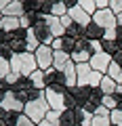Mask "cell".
Listing matches in <instances>:
<instances>
[{
	"label": "cell",
	"instance_id": "1",
	"mask_svg": "<svg viewBox=\"0 0 122 126\" xmlns=\"http://www.w3.org/2000/svg\"><path fill=\"white\" fill-rule=\"evenodd\" d=\"M11 69L15 74L23 78H30L34 72H38V63H36V55L34 53H17L11 57Z\"/></svg>",
	"mask_w": 122,
	"mask_h": 126
},
{
	"label": "cell",
	"instance_id": "2",
	"mask_svg": "<svg viewBox=\"0 0 122 126\" xmlns=\"http://www.w3.org/2000/svg\"><path fill=\"white\" fill-rule=\"evenodd\" d=\"M51 111V105L46 103V99H44V93L38 97V99H34V101H30V103H25V116L30 118V120L34 122V124H40L42 120L46 118V113Z\"/></svg>",
	"mask_w": 122,
	"mask_h": 126
},
{
	"label": "cell",
	"instance_id": "3",
	"mask_svg": "<svg viewBox=\"0 0 122 126\" xmlns=\"http://www.w3.org/2000/svg\"><path fill=\"white\" fill-rule=\"evenodd\" d=\"M42 93H44V99H46V103L51 105V109H53V111L63 113L65 109H68L65 93H59V90H55V88H44Z\"/></svg>",
	"mask_w": 122,
	"mask_h": 126
},
{
	"label": "cell",
	"instance_id": "4",
	"mask_svg": "<svg viewBox=\"0 0 122 126\" xmlns=\"http://www.w3.org/2000/svg\"><path fill=\"white\" fill-rule=\"evenodd\" d=\"M93 23L95 25H99V27H103L105 32H109V30H118V17L112 13L109 9H105V11H97L95 15H93Z\"/></svg>",
	"mask_w": 122,
	"mask_h": 126
},
{
	"label": "cell",
	"instance_id": "5",
	"mask_svg": "<svg viewBox=\"0 0 122 126\" xmlns=\"http://www.w3.org/2000/svg\"><path fill=\"white\" fill-rule=\"evenodd\" d=\"M0 109L6 111V113H23V111H25V103L19 101L17 94L9 90V93L2 97V101H0Z\"/></svg>",
	"mask_w": 122,
	"mask_h": 126
},
{
	"label": "cell",
	"instance_id": "6",
	"mask_svg": "<svg viewBox=\"0 0 122 126\" xmlns=\"http://www.w3.org/2000/svg\"><path fill=\"white\" fill-rule=\"evenodd\" d=\"M34 55H36V63H38V69H40V72H49V69L53 67L55 50L51 48V46H44V44H42Z\"/></svg>",
	"mask_w": 122,
	"mask_h": 126
},
{
	"label": "cell",
	"instance_id": "7",
	"mask_svg": "<svg viewBox=\"0 0 122 126\" xmlns=\"http://www.w3.org/2000/svg\"><path fill=\"white\" fill-rule=\"evenodd\" d=\"M32 30H34V34H36V38L40 40V44H44V46H51V44H53L55 36L51 34L49 25H46V23L42 21V13H40V19H38V21L32 25Z\"/></svg>",
	"mask_w": 122,
	"mask_h": 126
},
{
	"label": "cell",
	"instance_id": "8",
	"mask_svg": "<svg viewBox=\"0 0 122 126\" xmlns=\"http://www.w3.org/2000/svg\"><path fill=\"white\" fill-rule=\"evenodd\" d=\"M112 61H114V57L112 55H107V53H95L93 57H90V67L95 69V72H99V74H107V69H109V65H112Z\"/></svg>",
	"mask_w": 122,
	"mask_h": 126
},
{
	"label": "cell",
	"instance_id": "9",
	"mask_svg": "<svg viewBox=\"0 0 122 126\" xmlns=\"http://www.w3.org/2000/svg\"><path fill=\"white\" fill-rule=\"evenodd\" d=\"M42 21L49 25L51 34H53L55 38H63L65 36V27L61 25V19L55 17V15H42Z\"/></svg>",
	"mask_w": 122,
	"mask_h": 126
},
{
	"label": "cell",
	"instance_id": "10",
	"mask_svg": "<svg viewBox=\"0 0 122 126\" xmlns=\"http://www.w3.org/2000/svg\"><path fill=\"white\" fill-rule=\"evenodd\" d=\"M23 15H27V9H25V2H23V0H13V2H9V6L2 11V17H19L21 19Z\"/></svg>",
	"mask_w": 122,
	"mask_h": 126
},
{
	"label": "cell",
	"instance_id": "11",
	"mask_svg": "<svg viewBox=\"0 0 122 126\" xmlns=\"http://www.w3.org/2000/svg\"><path fill=\"white\" fill-rule=\"evenodd\" d=\"M21 30V19L19 17H2L0 21V32L4 34H13V32Z\"/></svg>",
	"mask_w": 122,
	"mask_h": 126
},
{
	"label": "cell",
	"instance_id": "12",
	"mask_svg": "<svg viewBox=\"0 0 122 126\" xmlns=\"http://www.w3.org/2000/svg\"><path fill=\"white\" fill-rule=\"evenodd\" d=\"M70 61H72V55L65 53V50H55V61H53V67L57 69V72L63 74V69L70 65Z\"/></svg>",
	"mask_w": 122,
	"mask_h": 126
},
{
	"label": "cell",
	"instance_id": "13",
	"mask_svg": "<svg viewBox=\"0 0 122 126\" xmlns=\"http://www.w3.org/2000/svg\"><path fill=\"white\" fill-rule=\"evenodd\" d=\"M84 38L88 42L99 40V38H105V30H103V27H99V25H95V23H90L88 27H84Z\"/></svg>",
	"mask_w": 122,
	"mask_h": 126
},
{
	"label": "cell",
	"instance_id": "14",
	"mask_svg": "<svg viewBox=\"0 0 122 126\" xmlns=\"http://www.w3.org/2000/svg\"><path fill=\"white\" fill-rule=\"evenodd\" d=\"M40 46H42V44H40V40L36 38L34 30H27V32H25V53H36Z\"/></svg>",
	"mask_w": 122,
	"mask_h": 126
},
{
	"label": "cell",
	"instance_id": "15",
	"mask_svg": "<svg viewBox=\"0 0 122 126\" xmlns=\"http://www.w3.org/2000/svg\"><path fill=\"white\" fill-rule=\"evenodd\" d=\"M116 88H118L116 80H112L109 76H103V80H101V84H99V90L103 93V97H109V94H114V93H116Z\"/></svg>",
	"mask_w": 122,
	"mask_h": 126
},
{
	"label": "cell",
	"instance_id": "16",
	"mask_svg": "<svg viewBox=\"0 0 122 126\" xmlns=\"http://www.w3.org/2000/svg\"><path fill=\"white\" fill-rule=\"evenodd\" d=\"M90 57H93L90 48H82V50H74L72 53V61L76 63V65H80V63H90Z\"/></svg>",
	"mask_w": 122,
	"mask_h": 126
},
{
	"label": "cell",
	"instance_id": "17",
	"mask_svg": "<svg viewBox=\"0 0 122 126\" xmlns=\"http://www.w3.org/2000/svg\"><path fill=\"white\" fill-rule=\"evenodd\" d=\"M30 82H32V86L36 90H44L46 88V76H44V72H34L32 76H30Z\"/></svg>",
	"mask_w": 122,
	"mask_h": 126
},
{
	"label": "cell",
	"instance_id": "18",
	"mask_svg": "<svg viewBox=\"0 0 122 126\" xmlns=\"http://www.w3.org/2000/svg\"><path fill=\"white\" fill-rule=\"evenodd\" d=\"M38 126H61V113L51 109V111L46 113V118H44Z\"/></svg>",
	"mask_w": 122,
	"mask_h": 126
},
{
	"label": "cell",
	"instance_id": "19",
	"mask_svg": "<svg viewBox=\"0 0 122 126\" xmlns=\"http://www.w3.org/2000/svg\"><path fill=\"white\" fill-rule=\"evenodd\" d=\"M61 126H76V109H65L61 113Z\"/></svg>",
	"mask_w": 122,
	"mask_h": 126
},
{
	"label": "cell",
	"instance_id": "20",
	"mask_svg": "<svg viewBox=\"0 0 122 126\" xmlns=\"http://www.w3.org/2000/svg\"><path fill=\"white\" fill-rule=\"evenodd\" d=\"M78 6H80L86 15H90V17L97 13V2L95 0H78Z\"/></svg>",
	"mask_w": 122,
	"mask_h": 126
},
{
	"label": "cell",
	"instance_id": "21",
	"mask_svg": "<svg viewBox=\"0 0 122 126\" xmlns=\"http://www.w3.org/2000/svg\"><path fill=\"white\" fill-rule=\"evenodd\" d=\"M11 72H13V69H11V59L0 57V80H6Z\"/></svg>",
	"mask_w": 122,
	"mask_h": 126
},
{
	"label": "cell",
	"instance_id": "22",
	"mask_svg": "<svg viewBox=\"0 0 122 126\" xmlns=\"http://www.w3.org/2000/svg\"><path fill=\"white\" fill-rule=\"evenodd\" d=\"M101 105L103 107H107L109 111H114V109L120 107V101H118V97H114V94H109V97H103V101H101Z\"/></svg>",
	"mask_w": 122,
	"mask_h": 126
},
{
	"label": "cell",
	"instance_id": "23",
	"mask_svg": "<svg viewBox=\"0 0 122 126\" xmlns=\"http://www.w3.org/2000/svg\"><path fill=\"white\" fill-rule=\"evenodd\" d=\"M120 74H122V65H118L116 61H112V65H109V69H107V76L112 78V80H118Z\"/></svg>",
	"mask_w": 122,
	"mask_h": 126
},
{
	"label": "cell",
	"instance_id": "24",
	"mask_svg": "<svg viewBox=\"0 0 122 126\" xmlns=\"http://www.w3.org/2000/svg\"><path fill=\"white\" fill-rule=\"evenodd\" d=\"M109 120H112L114 126H122V109H114L112 116H109Z\"/></svg>",
	"mask_w": 122,
	"mask_h": 126
},
{
	"label": "cell",
	"instance_id": "25",
	"mask_svg": "<svg viewBox=\"0 0 122 126\" xmlns=\"http://www.w3.org/2000/svg\"><path fill=\"white\" fill-rule=\"evenodd\" d=\"M109 11H112L114 15H122V0H112V2H109Z\"/></svg>",
	"mask_w": 122,
	"mask_h": 126
},
{
	"label": "cell",
	"instance_id": "26",
	"mask_svg": "<svg viewBox=\"0 0 122 126\" xmlns=\"http://www.w3.org/2000/svg\"><path fill=\"white\" fill-rule=\"evenodd\" d=\"M90 126H112V120H109V118L95 116V118H93V124H90Z\"/></svg>",
	"mask_w": 122,
	"mask_h": 126
},
{
	"label": "cell",
	"instance_id": "27",
	"mask_svg": "<svg viewBox=\"0 0 122 126\" xmlns=\"http://www.w3.org/2000/svg\"><path fill=\"white\" fill-rule=\"evenodd\" d=\"M95 116H101V118H109V116H112V111H109L107 107H103V105H99V107L95 109Z\"/></svg>",
	"mask_w": 122,
	"mask_h": 126
},
{
	"label": "cell",
	"instance_id": "28",
	"mask_svg": "<svg viewBox=\"0 0 122 126\" xmlns=\"http://www.w3.org/2000/svg\"><path fill=\"white\" fill-rule=\"evenodd\" d=\"M61 25L65 27V32L70 30V27L74 25V21H72V17H70V15H63V17H61Z\"/></svg>",
	"mask_w": 122,
	"mask_h": 126
},
{
	"label": "cell",
	"instance_id": "29",
	"mask_svg": "<svg viewBox=\"0 0 122 126\" xmlns=\"http://www.w3.org/2000/svg\"><path fill=\"white\" fill-rule=\"evenodd\" d=\"M51 48L53 50H63V38H55L53 44H51Z\"/></svg>",
	"mask_w": 122,
	"mask_h": 126
},
{
	"label": "cell",
	"instance_id": "30",
	"mask_svg": "<svg viewBox=\"0 0 122 126\" xmlns=\"http://www.w3.org/2000/svg\"><path fill=\"white\" fill-rule=\"evenodd\" d=\"M6 6H9V0H0V13H2Z\"/></svg>",
	"mask_w": 122,
	"mask_h": 126
},
{
	"label": "cell",
	"instance_id": "31",
	"mask_svg": "<svg viewBox=\"0 0 122 126\" xmlns=\"http://www.w3.org/2000/svg\"><path fill=\"white\" fill-rule=\"evenodd\" d=\"M118 27H122V15H118Z\"/></svg>",
	"mask_w": 122,
	"mask_h": 126
},
{
	"label": "cell",
	"instance_id": "32",
	"mask_svg": "<svg viewBox=\"0 0 122 126\" xmlns=\"http://www.w3.org/2000/svg\"><path fill=\"white\" fill-rule=\"evenodd\" d=\"M0 21H2V13H0Z\"/></svg>",
	"mask_w": 122,
	"mask_h": 126
}]
</instances>
